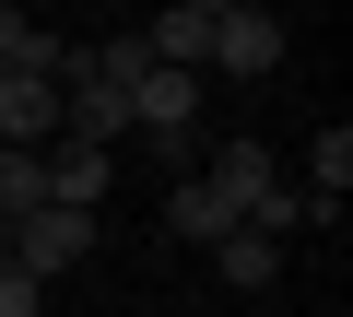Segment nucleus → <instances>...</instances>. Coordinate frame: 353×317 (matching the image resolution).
Instances as JSON below:
<instances>
[{"label": "nucleus", "mask_w": 353, "mask_h": 317, "mask_svg": "<svg viewBox=\"0 0 353 317\" xmlns=\"http://www.w3.org/2000/svg\"><path fill=\"white\" fill-rule=\"evenodd\" d=\"M341 188H353V129L330 118V129H318V188H306V223H341Z\"/></svg>", "instance_id": "obj_8"}, {"label": "nucleus", "mask_w": 353, "mask_h": 317, "mask_svg": "<svg viewBox=\"0 0 353 317\" xmlns=\"http://www.w3.org/2000/svg\"><path fill=\"white\" fill-rule=\"evenodd\" d=\"M36 317H59V305H36Z\"/></svg>", "instance_id": "obj_14"}, {"label": "nucleus", "mask_w": 353, "mask_h": 317, "mask_svg": "<svg viewBox=\"0 0 353 317\" xmlns=\"http://www.w3.org/2000/svg\"><path fill=\"white\" fill-rule=\"evenodd\" d=\"M201 94H212L201 71H165V59H153V71L130 83V129H141V141H165V129H189V118H201Z\"/></svg>", "instance_id": "obj_3"}, {"label": "nucleus", "mask_w": 353, "mask_h": 317, "mask_svg": "<svg viewBox=\"0 0 353 317\" xmlns=\"http://www.w3.org/2000/svg\"><path fill=\"white\" fill-rule=\"evenodd\" d=\"M36 305H48V282H36L12 247H0V317H36Z\"/></svg>", "instance_id": "obj_13"}, {"label": "nucleus", "mask_w": 353, "mask_h": 317, "mask_svg": "<svg viewBox=\"0 0 353 317\" xmlns=\"http://www.w3.org/2000/svg\"><path fill=\"white\" fill-rule=\"evenodd\" d=\"M36 165H48V200H59V212H94V200L118 188V165H106V141H48Z\"/></svg>", "instance_id": "obj_5"}, {"label": "nucleus", "mask_w": 353, "mask_h": 317, "mask_svg": "<svg viewBox=\"0 0 353 317\" xmlns=\"http://www.w3.org/2000/svg\"><path fill=\"white\" fill-rule=\"evenodd\" d=\"M0 141H12V153H48V141H59V83L0 71Z\"/></svg>", "instance_id": "obj_6"}, {"label": "nucleus", "mask_w": 353, "mask_h": 317, "mask_svg": "<svg viewBox=\"0 0 353 317\" xmlns=\"http://www.w3.org/2000/svg\"><path fill=\"white\" fill-rule=\"evenodd\" d=\"M201 177H224L236 200H259V188H271V153H259V141H224V153H212Z\"/></svg>", "instance_id": "obj_11"}, {"label": "nucleus", "mask_w": 353, "mask_h": 317, "mask_svg": "<svg viewBox=\"0 0 353 317\" xmlns=\"http://www.w3.org/2000/svg\"><path fill=\"white\" fill-rule=\"evenodd\" d=\"M165 223L189 235V247H224V235L248 223V200H236L224 177H176V188H165Z\"/></svg>", "instance_id": "obj_4"}, {"label": "nucleus", "mask_w": 353, "mask_h": 317, "mask_svg": "<svg viewBox=\"0 0 353 317\" xmlns=\"http://www.w3.org/2000/svg\"><path fill=\"white\" fill-rule=\"evenodd\" d=\"M294 223H306V200H294V188H259V200H248V235H271V247H283Z\"/></svg>", "instance_id": "obj_12"}, {"label": "nucleus", "mask_w": 353, "mask_h": 317, "mask_svg": "<svg viewBox=\"0 0 353 317\" xmlns=\"http://www.w3.org/2000/svg\"><path fill=\"white\" fill-rule=\"evenodd\" d=\"M201 47H212V12H189V0H165L141 24V59H165V71H201Z\"/></svg>", "instance_id": "obj_7"}, {"label": "nucleus", "mask_w": 353, "mask_h": 317, "mask_svg": "<svg viewBox=\"0 0 353 317\" xmlns=\"http://www.w3.org/2000/svg\"><path fill=\"white\" fill-rule=\"evenodd\" d=\"M0 247H12V259H24L36 282H48V270H71V259H94V212H59V200H48V212H24V223L0 235Z\"/></svg>", "instance_id": "obj_2"}, {"label": "nucleus", "mask_w": 353, "mask_h": 317, "mask_svg": "<svg viewBox=\"0 0 353 317\" xmlns=\"http://www.w3.org/2000/svg\"><path fill=\"white\" fill-rule=\"evenodd\" d=\"M212 259H224V282H236V294H271V282H283V247H271V235H248V223H236Z\"/></svg>", "instance_id": "obj_9"}, {"label": "nucleus", "mask_w": 353, "mask_h": 317, "mask_svg": "<svg viewBox=\"0 0 353 317\" xmlns=\"http://www.w3.org/2000/svg\"><path fill=\"white\" fill-rule=\"evenodd\" d=\"M201 71H224V83L283 71V12H271V0H236V12L212 24V47H201Z\"/></svg>", "instance_id": "obj_1"}, {"label": "nucleus", "mask_w": 353, "mask_h": 317, "mask_svg": "<svg viewBox=\"0 0 353 317\" xmlns=\"http://www.w3.org/2000/svg\"><path fill=\"white\" fill-rule=\"evenodd\" d=\"M24 212H48V165H36V153H12V141H0V235H12Z\"/></svg>", "instance_id": "obj_10"}]
</instances>
